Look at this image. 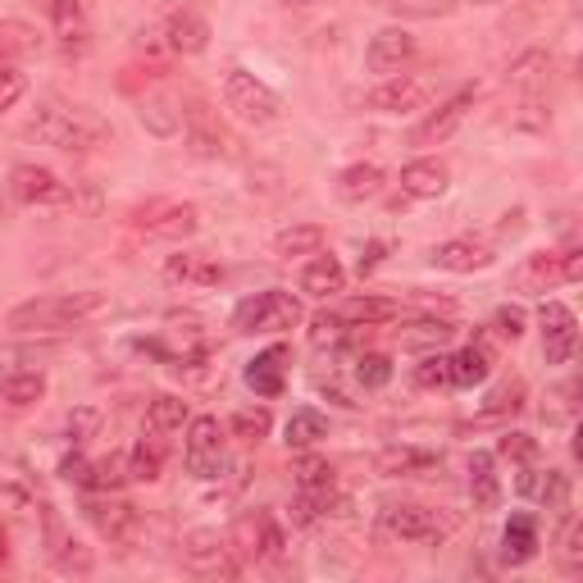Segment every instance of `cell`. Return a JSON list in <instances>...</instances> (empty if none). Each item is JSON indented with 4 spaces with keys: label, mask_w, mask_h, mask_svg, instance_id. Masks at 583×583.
<instances>
[{
    "label": "cell",
    "mask_w": 583,
    "mask_h": 583,
    "mask_svg": "<svg viewBox=\"0 0 583 583\" xmlns=\"http://www.w3.org/2000/svg\"><path fill=\"white\" fill-rule=\"evenodd\" d=\"M27 132H33L42 147H55V151H96L109 142V124L101 115H92V109H82V105H65V101L37 105Z\"/></svg>",
    "instance_id": "1"
},
{
    "label": "cell",
    "mask_w": 583,
    "mask_h": 583,
    "mask_svg": "<svg viewBox=\"0 0 583 583\" xmlns=\"http://www.w3.org/2000/svg\"><path fill=\"white\" fill-rule=\"evenodd\" d=\"M109 311V296L105 292H65V296H37V301H23L5 315V328L14 333H60L73 328L92 315Z\"/></svg>",
    "instance_id": "2"
},
{
    "label": "cell",
    "mask_w": 583,
    "mask_h": 583,
    "mask_svg": "<svg viewBox=\"0 0 583 583\" xmlns=\"http://www.w3.org/2000/svg\"><path fill=\"white\" fill-rule=\"evenodd\" d=\"M301 324V301L283 288H269L246 296L237 311H233V328L237 333H288Z\"/></svg>",
    "instance_id": "3"
},
{
    "label": "cell",
    "mask_w": 583,
    "mask_h": 583,
    "mask_svg": "<svg viewBox=\"0 0 583 583\" xmlns=\"http://www.w3.org/2000/svg\"><path fill=\"white\" fill-rule=\"evenodd\" d=\"M224 105L242 124H256V128L273 124V119H279V109H283L279 96H273L265 82L256 73H246V69H229L224 73Z\"/></svg>",
    "instance_id": "4"
},
{
    "label": "cell",
    "mask_w": 583,
    "mask_h": 583,
    "mask_svg": "<svg viewBox=\"0 0 583 583\" xmlns=\"http://www.w3.org/2000/svg\"><path fill=\"white\" fill-rule=\"evenodd\" d=\"M378 534L397 543H442L452 534V520H438V511L424 506H387L378 515Z\"/></svg>",
    "instance_id": "5"
},
{
    "label": "cell",
    "mask_w": 583,
    "mask_h": 583,
    "mask_svg": "<svg viewBox=\"0 0 583 583\" xmlns=\"http://www.w3.org/2000/svg\"><path fill=\"white\" fill-rule=\"evenodd\" d=\"M224 433H219L214 415H197L187 420V475L197 479H219L224 475Z\"/></svg>",
    "instance_id": "6"
},
{
    "label": "cell",
    "mask_w": 583,
    "mask_h": 583,
    "mask_svg": "<svg viewBox=\"0 0 583 583\" xmlns=\"http://www.w3.org/2000/svg\"><path fill=\"white\" fill-rule=\"evenodd\" d=\"M10 191H14L19 206H33V210H37V206H42V210H55V206H69V201H73L69 183H60L50 170H42V164H14Z\"/></svg>",
    "instance_id": "7"
},
{
    "label": "cell",
    "mask_w": 583,
    "mask_h": 583,
    "mask_svg": "<svg viewBox=\"0 0 583 583\" xmlns=\"http://www.w3.org/2000/svg\"><path fill=\"white\" fill-rule=\"evenodd\" d=\"M233 547L242 551V557H252V561H279L283 547H288V538H283L279 520H273L269 511H256V515H242V520H237Z\"/></svg>",
    "instance_id": "8"
},
{
    "label": "cell",
    "mask_w": 583,
    "mask_h": 583,
    "mask_svg": "<svg viewBox=\"0 0 583 583\" xmlns=\"http://www.w3.org/2000/svg\"><path fill=\"white\" fill-rule=\"evenodd\" d=\"M538 324H543V355L547 365H565L579 347V324H574V311L561 301H543L538 311Z\"/></svg>",
    "instance_id": "9"
},
{
    "label": "cell",
    "mask_w": 583,
    "mask_h": 583,
    "mask_svg": "<svg viewBox=\"0 0 583 583\" xmlns=\"http://www.w3.org/2000/svg\"><path fill=\"white\" fill-rule=\"evenodd\" d=\"M475 101H479V92L475 88H460L456 96H447L442 101L433 115L415 128V147H438V142H447V137L469 119V109H475Z\"/></svg>",
    "instance_id": "10"
},
{
    "label": "cell",
    "mask_w": 583,
    "mask_h": 583,
    "mask_svg": "<svg viewBox=\"0 0 583 583\" xmlns=\"http://www.w3.org/2000/svg\"><path fill=\"white\" fill-rule=\"evenodd\" d=\"M433 92V82L420 78V73H393V78H383V88L370 92V109H383V115H401V109H420Z\"/></svg>",
    "instance_id": "11"
},
{
    "label": "cell",
    "mask_w": 583,
    "mask_h": 583,
    "mask_svg": "<svg viewBox=\"0 0 583 583\" xmlns=\"http://www.w3.org/2000/svg\"><path fill=\"white\" fill-rule=\"evenodd\" d=\"M410 60H415V37L406 33V27H383V33L370 37V50H365L370 73L393 78V73H401Z\"/></svg>",
    "instance_id": "12"
},
{
    "label": "cell",
    "mask_w": 583,
    "mask_h": 583,
    "mask_svg": "<svg viewBox=\"0 0 583 583\" xmlns=\"http://www.w3.org/2000/svg\"><path fill=\"white\" fill-rule=\"evenodd\" d=\"M183 561L197 574H237V565L229 557V543L219 538L214 529H191L183 538Z\"/></svg>",
    "instance_id": "13"
},
{
    "label": "cell",
    "mask_w": 583,
    "mask_h": 583,
    "mask_svg": "<svg viewBox=\"0 0 583 583\" xmlns=\"http://www.w3.org/2000/svg\"><path fill=\"white\" fill-rule=\"evenodd\" d=\"M557 283H565V265H561V252H538V256H524L520 269L511 273V288L515 292H551Z\"/></svg>",
    "instance_id": "14"
},
{
    "label": "cell",
    "mask_w": 583,
    "mask_h": 583,
    "mask_svg": "<svg viewBox=\"0 0 583 583\" xmlns=\"http://www.w3.org/2000/svg\"><path fill=\"white\" fill-rule=\"evenodd\" d=\"M160 27H164V50H174V55H201L210 46V23L191 10L170 14Z\"/></svg>",
    "instance_id": "15"
},
{
    "label": "cell",
    "mask_w": 583,
    "mask_h": 583,
    "mask_svg": "<svg viewBox=\"0 0 583 583\" xmlns=\"http://www.w3.org/2000/svg\"><path fill=\"white\" fill-rule=\"evenodd\" d=\"M438 465L442 460L433 452H424V447H383L374 456V469L383 479H424V475H433Z\"/></svg>",
    "instance_id": "16"
},
{
    "label": "cell",
    "mask_w": 583,
    "mask_h": 583,
    "mask_svg": "<svg viewBox=\"0 0 583 583\" xmlns=\"http://www.w3.org/2000/svg\"><path fill=\"white\" fill-rule=\"evenodd\" d=\"M164 279L187 283V288H219V283H224V265L201 256V252H183V256L164 260Z\"/></svg>",
    "instance_id": "17"
},
{
    "label": "cell",
    "mask_w": 583,
    "mask_h": 583,
    "mask_svg": "<svg viewBox=\"0 0 583 583\" xmlns=\"http://www.w3.org/2000/svg\"><path fill=\"white\" fill-rule=\"evenodd\" d=\"M288 347H269L260 351L252 365H246V383L256 387V397H279L283 393V383H288Z\"/></svg>",
    "instance_id": "18"
},
{
    "label": "cell",
    "mask_w": 583,
    "mask_h": 583,
    "mask_svg": "<svg viewBox=\"0 0 583 583\" xmlns=\"http://www.w3.org/2000/svg\"><path fill=\"white\" fill-rule=\"evenodd\" d=\"M142 229H147V237H160V242H183L201 229V214H197V206H160L155 219L142 214Z\"/></svg>",
    "instance_id": "19"
},
{
    "label": "cell",
    "mask_w": 583,
    "mask_h": 583,
    "mask_svg": "<svg viewBox=\"0 0 583 583\" xmlns=\"http://www.w3.org/2000/svg\"><path fill=\"white\" fill-rule=\"evenodd\" d=\"M342 288H347V269L338 265V256L315 252V260L301 269V292H305V296L328 301V296H338Z\"/></svg>",
    "instance_id": "20"
},
{
    "label": "cell",
    "mask_w": 583,
    "mask_h": 583,
    "mask_svg": "<svg viewBox=\"0 0 583 583\" xmlns=\"http://www.w3.org/2000/svg\"><path fill=\"white\" fill-rule=\"evenodd\" d=\"M433 265L452 269V273H479V269L492 265V252L479 246V242H469V237H452V242H442L433 252Z\"/></svg>",
    "instance_id": "21"
},
{
    "label": "cell",
    "mask_w": 583,
    "mask_h": 583,
    "mask_svg": "<svg viewBox=\"0 0 583 583\" xmlns=\"http://www.w3.org/2000/svg\"><path fill=\"white\" fill-rule=\"evenodd\" d=\"M46 14L55 23V33H60L65 50L88 46V10H82V0H46Z\"/></svg>",
    "instance_id": "22"
},
{
    "label": "cell",
    "mask_w": 583,
    "mask_h": 583,
    "mask_svg": "<svg viewBox=\"0 0 583 583\" xmlns=\"http://www.w3.org/2000/svg\"><path fill=\"white\" fill-rule=\"evenodd\" d=\"M401 191L415 201H433L447 191V170H442L438 160H410L401 170Z\"/></svg>",
    "instance_id": "23"
},
{
    "label": "cell",
    "mask_w": 583,
    "mask_h": 583,
    "mask_svg": "<svg viewBox=\"0 0 583 583\" xmlns=\"http://www.w3.org/2000/svg\"><path fill=\"white\" fill-rule=\"evenodd\" d=\"M469 497H475V511H497V502H502L497 456H488V452H475V456H469Z\"/></svg>",
    "instance_id": "24"
},
{
    "label": "cell",
    "mask_w": 583,
    "mask_h": 583,
    "mask_svg": "<svg viewBox=\"0 0 583 583\" xmlns=\"http://www.w3.org/2000/svg\"><path fill=\"white\" fill-rule=\"evenodd\" d=\"M538 557V524L534 515H511L506 534H502V561L506 565H524Z\"/></svg>",
    "instance_id": "25"
},
{
    "label": "cell",
    "mask_w": 583,
    "mask_h": 583,
    "mask_svg": "<svg viewBox=\"0 0 583 583\" xmlns=\"http://www.w3.org/2000/svg\"><path fill=\"white\" fill-rule=\"evenodd\" d=\"M383 191V170L378 164H351V170L338 174V197L347 206H365Z\"/></svg>",
    "instance_id": "26"
},
{
    "label": "cell",
    "mask_w": 583,
    "mask_h": 583,
    "mask_svg": "<svg viewBox=\"0 0 583 583\" xmlns=\"http://www.w3.org/2000/svg\"><path fill=\"white\" fill-rule=\"evenodd\" d=\"M324 252V229L319 224H292L273 237V256L279 260H296V256H315Z\"/></svg>",
    "instance_id": "27"
},
{
    "label": "cell",
    "mask_w": 583,
    "mask_h": 583,
    "mask_svg": "<svg viewBox=\"0 0 583 583\" xmlns=\"http://www.w3.org/2000/svg\"><path fill=\"white\" fill-rule=\"evenodd\" d=\"M187 124H191V151L197 155H229V137L219 132V124L206 115V105H191Z\"/></svg>",
    "instance_id": "28"
},
{
    "label": "cell",
    "mask_w": 583,
    "mask_h": 583,
    "mask_svg": "<svg viewBox=\"0 0 583 583\" xmlns=\"http://www.w3.org/2000/svg\"><path fill=\"white\" fill-rule=\"evenodd\" d=\"M46 397V378L37 370H14L0 378V401H10V406H37Z\"/></svg>",
    "instance_id": "29"
},
{
    "label": "cell",
    "mask_w": 583,
    "mask_h": 583,
    "mask_svg": "<svg viewBox=\"0 0 583 583\" xmlns=\"http://www.w3.org/2000/svg\"><path fill=\"white\" fill-rule=\"evenodd\" d=\"M328 438V420L315 410V406H296L292 410V420H288V447H315V442Z\"/></svg>",
    "instance_id": "30"
},
{
    "label": "cell",
    "mask_w": 583,
    "mask_h": 583,
    "mask_svg": "<svg viewBox=\"0 0 583 583\" xmlns=\"http://www.w3.org/2000/svg\"><path fill=\"white\" fill-rule=\"evenodd\" d=\"M88 520L96 524V529L105 534V538H128V529H132V520H137V511L128 506V502H92L88 506Z\"/></svg>",
    "instance_id": "31"
},
{
    "label": "cell",
    "mask_w": 583,
    "mask_h": 583,
    "mask_svg": "<svg viewBox=\"0 0 583 583\" xmlns=\"http://www.w3.org/2000/svg\"><path fill=\"white\" fill-rule=\"evenodd\" d=\"M488 370H492V355L469 342V347H460L452 355V387H475V383L488 378Z\"/></svg>",
    "instance_id": "32"
},
{
    "label": "cell",
    "mask_w": 583,
    "mask_h": 583,
    "mask_svg": "<svg viewBox=\"0 0 583 583\" xmlns=\"http://www.w3.org/2000/svg\"><path fill=\"white\" fill-rule=\"evenodd\" d=\"M187 424V401L183 397H170V393H160V397H151V406H147V429L151 433H178Z\"/></svg>",
    "instance_id": "33"
},
{
    "label": "cell",
    "mask_w": 583,
    "mask_h": 583,
    "mask_svg": "<svg viewBox=\"0 0 583 583\" xmlns=\"http://www.w3.org/2000/svg\"><path fill=\"white\" fill-rule=\"evenodd\" d=\"M401 315V305L397 301H387V296H355V301H347V311H342V319L347 324H393Z\"/></svg>",
    "instance_id": "34"
},
{
    "label": "cell",
    "mask_w": 583,
    "mask_h": 583,
    "mask_svg": "<svg viewBox=\"0 0 583 583\" xmlns=\"http://www.w3.org/2000/svg\"><path fill=\"white\" fill-rule=\"evenodd\" d=\"M547 73H551V55L547 50H524L520 60H511L506 82H511V88H538Z\"/></svg>",
    "instance_id": "35"
},
{
    "label": "cell",
    "mask_w": 583,
    "mask_h": 583,
    "mask_svg": "<svg viewBox=\"0 0 583 583\" xmlns=\"http://www.w3.org/2000/svg\"><path fill=\"white\" fill-rule=\"evenodd\" d=\"M137 119H142V128H151L155 137H174L178 128H183V115L170 105V101H160V96H151V101H142V109H137Z\"/></svg>",
    "instance_id": "36"
},
{
    "label": "cell",
    "mask_w": 583,
    "mask_h": 583,
    "mask_svg": "<svg viewBox=\"0 0 583 583\" xmlns=\"http://www.w3.org/2000/svg\"><path fill=\"white\" fill-rule=\"evenodd\" d=\"M452 333H456V328H452V324H442V319H420L415 328L401 333V347H406V351H424V347L438 351V347H447V342H452Z\"/></svg>",
    "instance_id": "37"
},
{
    "label": "cell",
    "mask_w": 583,
    "mask_h": 583,
    "mask_svg": "<svg viewBox=\"0 0 583 583\" xmlns=\"http://www.w3.org/2000/svg\"><path fill=\"white\" fill-rule=\"evenodd\" d=\"M119 483H128V452H109L105 460L92 465L88 488H96V492H115Z\"/></svg>",
    "instance_id": "38"
},
{
    "label": "cell",
    "mask_w": 583,
    "mask_h": 583,
    "mask_svg": "<svg viewBox=\"0 0 583 583\" xmlns=\"http://www.w3.org/2000/svg\"><path fill=\"white\" fill-rule=\"evenodd\" d=\"M269 429H273V415L265 406H246V410H237L229 420V433L242 438V442H260Z\"/></svg>",
    "instance_id": "39"
},
{
    "label": "cell",
    "mask_w": 583,
    "mask_h": 583,
    "mask_svg": "<svg viewBox=\"0 0 583 583\" xmlns=\"http://www.w3.org/2000/svg\"><path fill=\"white\" fill-rule=\"evenodd\" d=\"M347 333H351V324L338 315V311H319L315 319H311V347H342L347 342Z\"/></svg>",
    "instance_id": "40"
},
{
    "label": "cell",
    "mask_w": 583,
    "mask_h": 583,
    "mask_svg": "<svg viewBox=\"0 0 583 583\" xmlns=\"http://www.w3.org/2000/svg\"><path fill=\"white\" fill-rule=\"evenodd\" d=\"M524 406V383H502L492 387L488 401L479 406V420H502V415H515Z\"/></svg>",
    "instance_id": "41"
},
{
    "label": "cell",
    "mask_w": 583,
    "mask_h": 583,
    "mask_svg": "<svg viewBox=\"0 0 583 583\" xmlns=\"http://www.w3.org/2000/svg\"><path fill=\"white\" fill-rule=\"evenodd\" d=\"M534 497L547 506V511H561L570 502V479L561 475V469H538V479H534Z\"/></svg>",
    "instance_id": "42"
},
{
    "label": "cell",
    "mask_w": 583,
    "mask_h": 583,
    "mask_svg": "<svg viewBox=\"0 0 583 583\" xmlns=\"http://www.w3.org/2000/svg\"><path fill=\"white\" fill-rule=\"evenodd\" d=\"M333 506V488H301L292 502V524H315Z\"/></svg>",
    "instance_id": "43"
},
{
    "label": "cell",
    "mask_w": 583,
    "mask_h": 583,
    "mask_svg": "<svg viewBox=\"0 0 583 583\" xmlns=\"http://www.w3.org/2000/svg\"><path fill=\"white\" fill-rule=\"evenodd\" d=\"M160 447H147V442H137V447L128 452V483H155L160 479Z\"/></svg>",
    "instance_id": "44"
},
{
    "label": "cell",
    "mask_w": 583,
    "mask_h": 583,
    "mask_svg": "<svg viewBox=\"0 0 583 583\" xmlns=\"http://www.w3.org/2000/svg\"><path fill=\"white\" fill-rule=\"evenodd\" d=\"M415 387H452V355H424L420 365H415Z\"/></svg>",
    "instance_id": "45"
},
{
    "label": "cell",
    "mask_w": 583,
    "mask_h": 583,
    "mask_svg": "<svg viewBox=\"0 0 583 583\" xmlns=\"http://www.w3.org/2000/svg\"><path fill=\"white\" fill-rule=\"evenodd\" d=\"M387 5L401 19H447L456 10V0H387Z\"/></svg>",
    "instance_id": "46"
},
{
    "label": "cell",
    "mask_w": 583,
    "mask_h": 583,
    "mask_svg": "<svg viewBox=\"0 0 583 583\" xmlns=\"http://www.w3.org/2000/svg\"><path fill=\"white\" fill-rule=\"evenodd\" d=\"M50 557H55V565H60L65 574H88L92 570V551L82 547V543H73V538H65L60 547L50 551Z\"/></svg>",
    "instance_id": "47"
},
{
    "label": "cell",
    "mask_w": 583,
    "mask_h": 583,
    "mask_svg": "<svg viewBox=\"0 0 583 583\" xmlns=\"http://www.w3.org/2000/svg\"><path fill=\"white\" fill-rule=\"evenodd\" d=\"M355 378L365 383V387H387V378H393V360L370 351V355H360L355 360Z\"/></svg>",
    "instance_id": "48"
},
{
    "label": "cell",
    "mask_w": 583,
    "mask_h": 583,
    "mask_svg": "<svg viewBox=\"0 0 583 583\" xmlns=\"http://www.w3.org/2000/svg\"><path fill=\"white\" fill-rule=\"evenodd\" d=\"M296 488H333V469L319 456H301L296 460Z\"/></svg>",
    "instance_id": "49"
},
{
    "label": "cell",
    "mask_w": 583,
    "mask_h": 583,
    "mask_svg": "<svg viewBox=\"0 0 583 583\" xmlns=\"http://www.w3.org/2000/svg\"><path fill=\"white\" fill-rule=\"evenodd\" d=\"M497 456H502V460H520V465H534L538 460V442L529 433H506L502 447H497Z\"/></svg>",
    "instance_id": "50"
},
{
    "label": "cell",
    "mask_w": 583,
    "mask_h": 583,
    "mask_svg": "<svg viewBox=\"0 0 583 583\" xmlns=\"http://www.w3.org/2000/svg\"><path fill=\"white\" fill-rule=\"evenodd\" d=\"M23 92H27V78H23L14 65H0V115H5V109H10Z\"/></svg>",
    "instance_id": "51"
},
{
    "label": "cell",
    "mask_w": 583,
    "mask_h": 583,
    "mask_svg": "<svg viewBox=\"0 0 583 583\" xmlns=\"http://www.w3.org/2000/svg\"><path fill=\"white\" fill-rule=\"evenodd\" d=\"M37 33L27 23H0V50H33Z\"/></svg>",
    "instance_id": "52"
},
{
    "label": "cell",
    "mask_w": 583,
    "mask_h": 583,
    "mask_svg": "<svg viewBox=\"0 0 583 583\" xmlns=\"http://www.w3.org/2000/svg\"><path fill=\"white\" fill-rule=\"evenodd\" d=\"M88 475H92V460L82 456V452H73V456L60 460V479L65 483H82V488H88Z\"/></svg>",
    "instance_id": "53"
},
{
    "label": "cell",
    "mask_w": 583,
    "mask_h": 583,
    "mask_svg": "<svg viewBox=\"0 0 583 583\" xmlns=\"http://www.w3.org/2000/svg\"><path fill=\"white\" fill-rule=\"evenodd\" d=\"M551 124V109L543 101H524L520 115H515V128H547Z\"/></svg>",
    "instance_id": "54"
},
{
    "label": "cell",
    "mask_w": 583,
    "mask_h": 583,
    "mask_svg": "<svg viewBox=\"0 0 583 583\" xmlns=\"http://www.w3.org/2000/svg\"><path fill=\"white\" fill-rule=\"evenodd\" d=\"M497 333H502V338H520V333H524V311H520V305H502V311H497Z\"/></svg>",
    "instance_id": "55"
},
{
    "label": "cell",
    "mask_w": 583,
    "mask_h": 583,
    "mask_svg": "<svg viewBox=\"0 0 583 583\" xmlns=\"http://www.w3.org/2000/svg\"><path fill=\"white\" fill-rule=\"evenodd\" d=\"M565 565H570V570L583 565V524H570V538H565Z\"/></svg>",
    "instance_id": "56"
},
{
    "label": "cell",
    "mask_w": 583,
    "mask_h": 583,
    "mask_svg": "<svg viewBox=\"0 0 583 583\" xmlns=\"http://www.w3.org/2000/svg\"><path fill=\"white\" fill-rule=\"evenodd\" d=\"M96 424H101L96 410H78V415H69V438H88Z\"/></svg>",
    "instance_id": "57"
},
{
    "label": "cell",
    "mask_w": 583,
    "mask_h": 583,
    "mask_svg": "<svg viewBox=\"0 0 583 583\" xmlns=\"http://www.w3.org/2000/svg\"><path fill=\"white\" fill-rule=\"evenodd\" d=\"M387 256V242H365V252H360V273H374Z\"/></svg>",
    "instance_id": "58"
},
{
    "label": "cell",
    "mask_w": 583,
    "mask_h": 583,
    "mask_svg": "<svg viewBox=\"0 0 583 583\" xmlns=\"http://www.w3.org/2000/svg\"><path fill=\"white\" fill-rule=\"evenodd\" d=\"M561 265H565V283L583 279V252H561Z\"/></svg>",
    "instance_id": "59"
},
{
    "label": "cell",
    "mask_w": 583,
    "mask_h": 583,
    "mask_svg": "<svg viewBox=\"0 0 583 583\" xmlns=\"http://www.w3.org/2000/svg\"><path fill=\"white\" fill-rule=\"evenodd\" d=\"M0 219H10V197H5V191H0Z\"/></svg>",
    "instance_id": "60"
},
{
    "label": "cell",
    "mask_w": 583,
    "mask_h": 583,
    "mask_svg": "<svg viewBox=\"0 0 583 583\" xmlns=\"http://www.w3.org/2000/svg\"><path fill=\"white\" fill-rule=\"evenodd\" d=\"M279 5H319V0H279Z\"/></svg>",
    "instance_id": "61"
},
{
    "label": "cell",
    "mask_w": 583,
    "mask_h": 583,
    "mask_svg": "<svg viewBox=\"0 0 583 583\" xmlns=\"http://www.w3.org/2000/svg\"><path fill=\"white\" fill-rule=\"evenodd\" d=\"M0 557H5V529H0Z\"/></svg>",
    "instance_id": "62"
},
{
    "label": "cell",
    "mask_w": 583,
    "mask_h": 583,
    "mask_svg": "<svg viewBox=\"0 0 583 583\" xmlns=\"http://www.w3.org/2000/svg\"><path fill=\"white\" fill-rule=\"evenodd\" d=\"M475 5H497V0H475Z\"/></svg>",
    "instance_id": "63"
}]
</instances>
